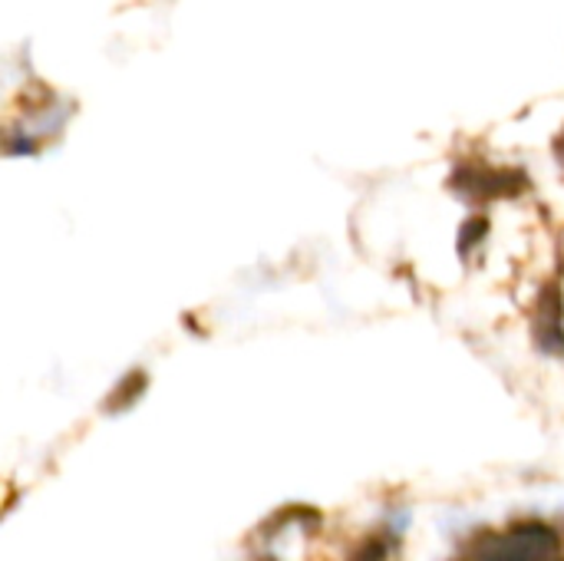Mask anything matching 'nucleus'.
I'll list each match as a JSON object with an SVG mask.
<instances>
[{"instance_id": "obj_2", "label": "nucleus", "mask_w": 564, "mask_h": 561, "mask_svg": "<svg viewBox=\"0 0 564 561\" xmlns=\"http://www.w3.org/2000/svg\"><path fill=\"white\" fill-rule=\"evenodd\" d=\"M473 175V182L466 185L469 188V195H479V198H499V195H515V188H505L508 185V179H515V175H505V172H469Z\"/></svg>"}, {"instance_id": "obj_1", "label": "nucleus", "mask_w": 564, "mask_h": 561, "mask_svg": "<svg viewBox=\"0 0 564 561\" xmlns=\"http://www.w3.org/2000/svg\"><path fill=\"white\" fill-rule=\"evenodd\" d=\"M561 291L557 288H548L544 297L538 301V310H535V341L541 344V351L548 354H564V327H561Z\"/></svg>"}, {"instance_id": "obj_3", "label": "nucleus", "mask_w": 564, "mask_h": 561, "mask_svg": "<svg viewBox=\"0 0 564 561\" xmlns=\"http://www.w3.org/2000/svg\"><path fill=\"white\" fill-rule=\"evenodd\" d=\"M143 390H146V374H143V370L130 374V377L117 387V393L109 397V410H123V406L136 403V397H139Z\"/></svg>"}, {"instance_id": "obj_5", "label": "nucleus", "mask_w": 564, "mask_h": 561, "mask_svg": "<svg viewBox=\"0 0 564 561\" xmlns=\"http://www.w3.org/2000/svg\"><path fill=\"white\" fill-rule=\"evenodd\" d=\"M551 561H561V558H551Z\"/></svg>"}, {"instance_id": "obj_4", "label": "nucleus", "mask_w": 564, "mask_h": 561, "mask_svg": "<svg viewBox=\"0 0 564 561\" xmlns=\"http://www.w3.org/2000/svg\"><path fill=\"white\" fill-rule=\"evenodd\" d=\"M387 558V548H383V541L380 538H367V541H360L357 545V551L351 554V561H383Z\"/></svg>"}]
</instances>
